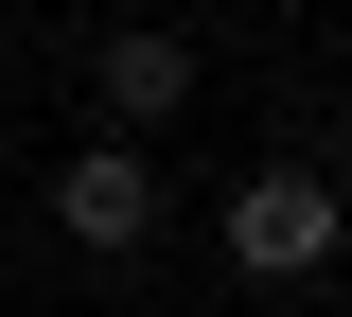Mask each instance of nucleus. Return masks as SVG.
Segmentation results:
<instances>
[{
  "label": "nucleus",
  "instance_id": "2",
  "mask_svg": "<svg viewBox=\"0 0 352 317\" xmlns=\"http://www.w3.org/2000/svg\"><path fill=\"white\" fill-rule=\"evenodd\" d=\"M53 229H71V247H106V265H124L141 229H159V177H141L124 141H88L71 177H53Z\"/></svg>",
  "mask_w": 352,
  "mask_h": 317
},
{
  "label": "nucleus",
  "instance_id": "1",
  "mask_svg": "<svg viewBox=\"0 0 352 317\" xmlns=\"http://www.w3.org/2000/svg\"><path fill=\"white\" fill-rule=\"evenodd\" d=\"M229 265H264V282L335 265V177H229Z\"/></svg>",
  "mask_w": 352,
  "mask_h": 317
},
{
  "label": "nucleus",
  "instance_id": "3",
  "mask_svg": "<svg viewBox=\"0 0 352 317\" xmlns=\"http://www.w3.org/2000/svg\"><path fill=\"white\" fill-rule=\"evenodd\" d=\"M159 106H194V53L176 36H106V124H159Z\"/></svg>",
  "mask_w": 352,
  "mask_h": 317
}]
</instances>
